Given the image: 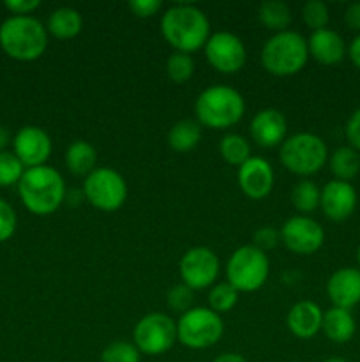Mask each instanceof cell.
<instances>
[{
  "label": "cell",
  "mask_w": 360,
  "mask_h": 362,
  "mask_svg": "<svg viewBox=\"0 0 360 362\" xmlns=\"http://www.w3.org/2000/svg\"><path fill=\"white\" fill-rule=\"evenodd\" d=\"M161 34L175 52H196L203 48L210 37V21L200 7L176 4L162 14Z\"/></svg>",
  "instance_id": "6da1fadb"
},
{
  "label": "cell",
  "mask_w": 360,
  "mask_h": 362,
  "mask_svg": "<svg viewBox=\"0 0 360 362\" xmlns=\"http://www.w3.org/2000/svg\"><path fill=\"white\" fill-rule=\"evenodd\" d=\"M18 193L25 207L35 216H49L66 202V184L62 175L52 166H35L25 170L18 182Z\"/></svg>",
  "instance_id": "7a4b0ae2"
},
{
  "label": "cell",
  "mask_w": 360,
  "mask_h": 362,
  "mask_svg": "<svg viewBox=\"0 0 360 362\" xmlns=\"http://www.w3.org/2000/svg\"><path fill=\"white\" fill-rule=\"evenodd\" d=\"M0 46L11 59L32 62L44 53L48 30L32 16H11L0 25Z\"/></svg>",
  "instance_id": "3957f363"
},
{
  "label": "cell",
  "mask_w": 360,
  "mask_h": 362,
  "mask_svg": "<svg viewBox=\"0 0 360 362\" xmlns=\"http://www.w3.org/2000/svg\"><path fill=\"white\" fill-rule=\"evenodd\" d=\"M196 117L200 124L212 129H226L239 122L246 112V103L239 90L226 85H212L196 99Z\"/></svg>",
  "instance_id": "277c9868"
},
{
  "label": "cell",
  "mask_w": 360,
  "mask_h": 362,
  "mask_svg": "<svg viewBox=\"0 0 360 362\" xmlns=\"http://www.w3.org/2000/svg\"><path fill=\"white\" fill-rule=\"evenodd\" d=\"M309 59V48L304 35L299 32H277L265 42L261 49V64L274 76L296 74Z\"/></svg>",
  "instance_id": "5b68a950"
},
{
  "label": "cell",
  "mask_w": 360,
  "mask_h": 362,
  "mask_svg": "<svg viewBox=\"0 0 360 362\" xmlns=\"http://www.w3.org/2000/svg\"><path fill=\"white\" fill-rule=\"evenodd\" d=\"M281 163L295 175H313L327 163L328 151L318 134L296 133L281 145Z\"/></svg>",
  "instance_id": "8992f818"
},
{
  "label": "cell",
  "mask_w": 360,
  "mask_h": 362,
  "mask_svg": "<svg viewBox=\"0 0 360 362\" xmlns=\"http://www.w3.org/2000/svg\"><path fill=\"white\" fill-rule=\"evenodd\" d=\"M270 272L268 257L254 246L235 250L226 264V278L236 292H256L267 283Z\"/></svg>",
  "instance_id": "52a82bcc"
},
{
  "label": "cell",
  "mask_w": 360,
  "mask_h": 362,
  "mask_svg": "<svg viewBox=\"0 0 360 362\" xmlns=\"http://www.w3.org/2000/svg\"><path fill=\"white\" fill-rule=\"evenodd\" d=\"M224 334L221 315L210 308H191L176 322V339L184 346L203 350L214 346Z\"/></svg>",
  "instance_id": "ba28073f"
},
{
  "label": "cell",
  "mask_w": 360,
  "mask_h": 362,
  "mask_svg": "<svg viewBox=\"0 0 360 362\" xmlns=\"http://www.w3.org/2000/svg\"><path fill=\"white\" fill-rule=\"evenodd\" d=\"M83 197L99 211H116L127 198L126 179L113 168H95L90 175L85 177Z\"/></svg>",
  "instance_id": "9c48e42d"
},
{
  "label": "cell",
  "mask_w": 360,
  "mask_h": 362,
  "mask_svg": "<svg viewBox=\"0 0 360 362\" xmlns=\"http://www.w3.org/2000/svg\"><path fill=\"white\" fill-rule=\"evenodd\" d=\"M133 339L141 354L161 356L175 345L176 322L164 313L147 315L134 325Z\"/></svg>",
  "instance_id": "30bf717a"
},
{
  "label": "cell",
  "mask_w": 360,
  "mask_h": 362,
  "mask_svg": "<svg viewBox=\"0 0 360 362\" xmlns=\"http://www.w3.org/2000/svg\"><path fill=\"white\" fill-rule=\"evenodd\" d=\"M180 278L191 290L208 288L219 276V258L212 250L203 246L191 247L180 258Z\"/></svg>",
  "instance_id": "8fae6325"
},
{
  "label": "cell",
  "mask_w": 360,
  "mask_h": 362,
  "mask_svg": "<svg viewBox=\"0 0 360 362\" xmlns=\"http://www.w3.org/2000/svg\"><path fill=\"white\" fill-rule=\"evenodd\" d=\"M208 64L219 73L233 74L246 64V46L239 35L232 32H215L205 45Z\"/></svg>",
  "instance_id": "7c38bea8"
},
{
  "label": "cell",
  "mask_w": 360,
  "mask_h": 362,
  "mask_svg": "<svg viewBox=\"0 0 360 362\" xmlns=\"http://www.w3.org/2000/svg\"><path fill=\"white\" fill-rule=\"evenodd\" d=\"M281 240L296 255H313L323 246L325 232L309 216H293L282 225Z\"/></svg>",
  "instance_id": "4fadbf2b"
},
{
  "label": "cell",
  "mask_w": 360,
  "mask_h": 362,
  "mask_svg": "<svg viewBox=\"0 0 360 362\" xmlns=\"http://www.w3.org/2000/svg\"><path fill=\"white\" fill-rule=\"evenodd\" d=\"M14 156L23 163L25 168L42 166L52 156V138L37 126H25L13 140Z\"/></svg>",
  "instance_id": "5bb4252c"
},
{
  "label": "cell",
  "mask_w": 360,
  "mask_h": 362,
  "mask_svg": "<svg viewBox=\"0 0 360 362\" xmlns=\"http://www.w3.org/2000/svg\"><path fill=\"white\" fill-rule=\"evenodd\" d=\"M239 186L251 200H263L274 186V170L263 158L251 156L239 168Z\"/></svg>",
  "instance_id": "9a60e30c"
},
{
  "label": "cell",
  "mask_w": 360,
  "mask_h": 362,
  "mask_svg": "<svg viewBox=\"0 0 360 362\" xmlns=\"http://www.w3.org/2000/svg\"><path fill=\"white\" fill-rule=\"evenodd\" d=\"M321 209L325 216L332 221H344L353 214L356 207V191L355 187L344 180H330L321 189Z\"/></svg>",
  "instance_id": "2e32d148"
},
{
  "label": "cell",
  "mask_w": 360,
  "mask_h": 362,
  "mask_svg": "<svg viewBox=\"0 0 360 362\" xmlns=\"http://www.w3.org/2000/svg\"><path fill=\"white\" fill-rule=\"evenodd\" d=\"M286 129H288V124H286L284 115L275 108L260 110L253 117L249 126L251 138L260 147L265 148H272L279 144L282 145L286 136Z\"/></svg>",
  "instance_id": "e0dca14e"
},
{
  "label": "cell",
  "mask_w": 360,
  "mask_h": 362,
  "mask_svg": "<svg viewBox=\"0 0 360 362\" xmlns=\"http://www.w3.org/2000/svg\"><path fill=\"white\" fill-rule=\"evenodd\" d=\"M328 299L335 308L352 310L360 304V269L342 267L327 281Z\"/></svg>",
  "instance_id": "ac0fdd59"
},
{
  "label": "cell",
  "mask_w": 360,
  "mask_h": 362,
  "mask_svg": "<svg viewBox=\"0 0 360 362\" xmlns=\"http://www.w3.org/2000/svg\"><path fill=\"white\" fill-rule=\"evenodd\" d=\"M321 322H323V313L320 306L313 300H300L286 317V325L289 332L300 339H311L321 331Z\"/></svg>",
  "instance_id": "d6986e66"
},
{
  "label": "cell",
  "mask_w": 360,
  "mask_h": 362,
  "mask_svg": "<svg viewBox=\"0 0 360 362\" xmlns=\"http://www.w3.org/2000/svg\"><path fill=\"white\" fill-rule=\"evenodd\" d=\"M307 48H309V55L325 66L339 64L346 55L344 39L332 28L314 30L307 41Z\"/></svg>",
  "instance_id": "ffe728a7"
},
{
  "label": "cell",
  "mask_w": 360,
  "mask_h": 362,
  "mask_svg": "<svg viewBox=\"0 0 360 362\" xmlns=\"http://www.w3.org/2000/svg\"><path fill=\"white\" fill-rule=\"evenodd\" d=\"M321 331L325 332L330 341L334 343H348L356 331V324L349 310L332 306L323 313L321 322Z\"/></svg>",
  "instance_id": "44dd1931"
},
{
  "label": "cell",
  "mask_w": 360,
  "mask_h": 362,
  "mask_svg": "<svg viewBox=\"0 0 360 362\" xmlns=\"http://www.w3.org/2000/svg\"><path fill=\"white\" fill-rule=\"evenodd\" d=\"M97 163V152L94 145L85 140H76L67 147L66 151V166L69 172L76 177H87L95 170Z\"/></svg>",
  "instance_id": "7402d4cb"
},
{
  "label": "cell",
  "mask_w": 360,
  "mask_h": 362,
  "mask_svg": "<svg viewBox=\"0 0 360 362\" xmlns=\"http://www.w3.org/2000/svg\"><path fill=\"white\" fill-rule=\"evenodd\" d=\"M81 28H83V18L80 11L73 7H59L49 14L46 30L56 39H73L80 34Z\"/></svg>",
  "instance_id": "603a6c76"
},
{
  "label": "cell",
  "mask_w": 360,
  "mask_h": 362,
  "mask_svg": "<svg viewBox=\"0 0 360 362\" xmlns=\"http://www.w3.org/2000/svg\"><path fill=\"white\" fill-rule=\"evenodd\" d=\"M201 127L194 120L184 119L172 126L168 133V144L176 152H189L200 144Z\"/></svg>",
  "instance_id": "cb8c5ba5"
},
{
  "label": "cell",
  "mask_w": 360,
  "mask_h": 362,
  "mask_svg": "<svg viewBox=\"0 0 360 362\" xmlns=\"http://www.w3.org/2000/svg\"><path fill=\"white\" fill-rule=\"evenodd\" d=\"M258 18L268 30L284 32L292 23V9L282 0H265L260 4Z\"/></svg>",
  "instance_id": "d4e9b609"
},
{
  "label": "cell",
  "mask_w": 360,
  "mask_h": 362,
  "mask_svg": "<svg viewBox=\"0 0 360 362\" xmlns=\"http://www.w3.org/2000/svg\"><path fill=\"white\" fill-rule=\"evenodd\" d=\"M330 172L334 173L337 180H352L360 170V156L353 147H339L337 151L332 152L330 159Z\"/></svg>",
  "instance_id": "484cf974"
},
{
  "label": "cell",
  "mask_w": 360,
  "mask_h": 362,
  "mask_svg": "<svg viewBox=\"0 0 360 362\" xmlns=\"http://www.w3.org/2000/svg\"><path fill=\"white\" fill-rule=\"evenodd\" d=\"M219 152L226 163L242 166L251 158V145L244 136L232 133L222 136V140L219 141Z\"/></svg>",
  "instance_id": "4316f807"
},
{
  "label": "cell",
  "mask_w": 360,
  "mask_h": 362,
  "mask_svg": "<svg viewBox=\"0 0 360 362\" xmlns=\"http://www.w3.org/2000/svg\"><path fill=\"white\" fill-rule=\"evenodd\" d=\"M321 191L318 189L316 184L313 180H299L295 187L292 189V204L302 214L313 212L320 207Z\"/></svg>",
  "instance_id": "83f0119b"
},
{
  "label": "cell",
  "mask_w": 360,
  "mask_h": 362,
  "mask_svg": "<svg viewBox=\"0 0 360 362\" xmlns=\"http://www.w3.org/2000/svg\"><path fill=\"white\" fill-rule=\"evenodd\" d=\"M239 303V292L228 281L217 283L208 292V308L217 315L232 311Z\"/></svg>",
  "instance_id": "f1b7e54d"
},
{
  "label": "cell",
  "mask_w": 360,
  "mask_h": 362,
  "mask_svg": "<svg viewBox=\"0 0 360 362\" xmlns=\"http://www.w3.org/2000/svg\"><path fill=\"white\" fill-rule=\"evenodd\" d=\"M166 73H168L169 80L175 81V83H184V81L189 80L194 73V60L191 53H172L166 60Z\"/></svg>",
  "instance_id": "f546056e"
},
{
  "label": "cell",
  "mask_w": 360,
  "mask_h": 362,
  "mask_svg": "<svg viewBox=\"0 0 360 362\" xmlns=\"http://www.w3.org/2000/svg\"><path fill=\"white\" fill-rule=\"evenodd\" d=\"M25 173V166L14 152H0V187H9L18 184Z\"/></svg>",
  "instance_id": "4dcf8cb0"
},
{
  "label": "cell",
  "mask_w": 360,
  "mask_h": 362,
  "mask_svg": "<svg viewBox=\"0 0 360 362\" xmlns=\"http://www.w3.org/2000/svg\"><path fill=\"white\" fill-rule=\"evenodd\" d=\"M102 362H140L141 352L134 343L129 341H113L102 350Z\"/></svg>",
  "instance_id": "1f68e13d"
},
{
  "label": "cell",
  "mask_w": 360,
  "mask_h": 362,
  "mask_svg": "<svg viewBox=\"0 0 360 362\" xmlns=\"http://www.w3.org/2000/svg\"><path fill=\"white\" fill-rule=\"evenodd\" d=\"M302 20L307 27L314 30L327 28L328 23V7L321 0H309L302 7Z\"/></svg>",
  "instance_id": "d6a6232c"
},
{
  "label": "cell",
  "mask_w": 360,
  "mask_h": 362,
  "mask_svg": "<svg viewBox=\"0 0 360 362\" xmlns=\"http://www.w3.org/2000/svg\"><path fill=\"white\" fill-rule=\"evenodd\" d=\"M193 292L189 286L180 283L175 285L173 288H169L168 296H166V303H168L169 310L175 311V313H186L193 308Z\"/></svg>",
  "instance_id": "836d02e7"
},
{
  "label": "cell",
  "mask_w": 360,
  "mask_h": 362,
  "mask_svg": "<svg viewBox=\"0 0 360 362\" xmlns=\"http://www.w3.org/2000/svg\"><path fill=\"white\" fill-rule=\"evenodd\" d=\"M16 232V212L0 198V243H6Z\"/></svg>",
  "instance_id": "e575fe53"
},
{
  "label": "cell",
  "mask_w": 360,
  "mask_h": 362,
  "mask_svg": "<svg viewBox=\"0 0 360 362\" xmlns=\"http://www.w3.org/2000/svg\"><path fill=\"white\" fill-rule=\"evenodd\" d=\"M253 240L254 247H258L260 251L267 253V251L274 250V247L277 246L279 240H281V232H279L277 228H274V226H261V228L256 230Z\"/></svg>",
  "instance_id": "d590c367"
},
{
  "label": "cell",
  "mask_w": 360,
  "mask_h": 362,
  "mask_svg": "<svg viewBox=\"0 0 360 362\" xmlns=\"http://www.w3.org/2000/svg\"><path fill=\"white\" fill-rule=\"evenodd\" d=\"M129 7L136 16L148 18L159 13V9L162 7V2L161 0H131Z\"/></svg>",
  "instance_id": "8d00e7d4"
},
{
  "label": "cell",
  "mask_w": 360,
  "mask_h": 362,
  "mask_svg": "<svg viewBox=\"0 0 360 362\" xmlns=\"http://www.w3.org/2000/svg\"><path fill=\"white\" fill-rule=\"evenodd\" d=\"M6 9L11 11L14 16H28L32 11L41 6V0H6Z\"/></svg>",
  "instance_id": "74e56055"
},
{
  "label": "cell",
  "mask_w": 360,
  "mask_h": 362,
  "mask_svg": "<svg viewBox=\"0 0 360 362\" xmlns=\"http://www.w3.org/2000/svg\"><path fill=\"white\" fill-rule=\"evenodd\" d=\"M346 138L355 151H360V108L355 110L346 122Z\"/></svg>",
  "instance_id": "f35d334b"
},
{
  "label": "cell",
  "mask_w": 360,
  "mask_h": 362,
  "mask_svg": "<svg viewBox=\"0 0 360 362\" xmlns=\"http://www.w3.org/2000/svg\"><path fill=\"white\" fill-rule=\"evenodd\" d=\"M344 21L349 28H353V30L360 34V2H353L346 7Z\"/></svg>",
  "instance_id": "ab89813d"
},
{
  "label": "cell",
  "mask_w": 360,
  "mask_h": 362,
  "mask_svg": "<svg viewBox=\"0 0 360 362\" xmlns=\"http://www.w3.org/2000/svg\"><path fill=\"white\" fill-rule=\"evenodd\" d=\"M348 53H349V59H352V62L360 69V34L356 35L352 42H349Z\"/></svg>",
  "instance_id": "60d3db41"
},
{
  "label": "cell",
  "mask_w": 360,
  "mask_h": 362,
  "mask_svg": "<svg viewBox=\"0 0 360 362\" xmlns=\"http://www.w3.org/2000/svg\"><path fill=\"white\" fill-rule=\"evenodd\" d=\"M212 362H247V361L236 352H224V354H221V356L215 357Z\"/></svg>",
  "instance_id": "b9f144b4"
},
{
  "label": "cell",
  "mask_w": 360,
  "mask_h": 362,
  "mask_svg": "<svg viewBox=\"0 0 360 362\" xmlns=\"http://www.w3.org/2000/svg\"><path fill=\"white\" fill-rule=\"evenodd\" d=\"M81 198H85L81 191L73 189V191H67V193H66V202H67V204H71V205H78L81 202Z\"/></svg>",
  "instance_id": "7bdbcfd3"
},
{
  "label": "cell",
  "mask_w": 360,
  "mask_h": 362,
  "mask_svg": "<svg viewBox=\"0 0 360 362\" xmlns=\"http://www.w3.org/2000/svg\"><path fill=\"white\" fill-rule=\"evenodd\" d=\"M11 144V134L6 127L0 126V152H4V148Z\"/></svg>",
  "instance_id": "ee69618b"
},
{
  "label": "cell",
  "mask_w": 360,
  "mask_h": 362,
  "mask_svg": "<svg viewBox=\"0 0 360 362\" xmlns=\"http://www.w3.org/2000/svg\"><path fill=\"white\" fill-rule=\"evenodd\" d=\"M323 362H348V361L342 359V357H328V359H325Z\"/></svg>",
  "instance_id": "f6af8a7d"
},
{
  "label": "cell",
  "mask_w": 360,
  "mask_h": 362,
  "mask_svg": "<svg viewBox=\"0 0 360 362\" xmlns=\"http://www.w3.org/2000/svg\"><path fill=\"white\" fill-rule=\"evenodd\" d=\"M356 258H359V265H360V246H359V251H356Z\"/></svg>",
  "instance_id": "bcb514c9"
}]
</instances>
